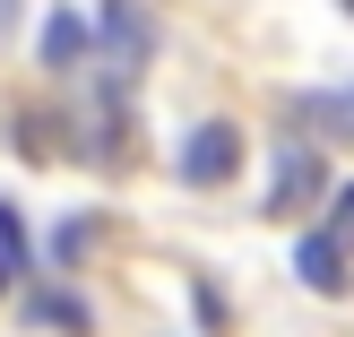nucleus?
Here are the masks:
<instances>
[{"label": "nucleus", "mask_w": 354, "mask_h": 337, "mask_svg": "<svg viewBox=\"0 0 354 337\" xmlns=\"http://www.w3.org/2000/svg\"><path fill=\"white\" fill-rule=\"evenodd\" d=\"M86 242H95V217H69L61 234H52V259H61V268H78V259H86Z\"/></svg>", "instance_id": "8"}, {"label": "nucleus", "mask_w": 354, "mask_h": 337, "mask_svg": "<svg viewBox=\"0 0 354 337\" xmlns=\"http://www.w3.org/2000/svg\"><path fill=\"white\" fill-rule=\"evenodd\" d=\"M35 52H44V69H78V61H86V17H78V9H52Z\"/></svg>", "instance_id": "6"}, {"label": "nucleus", "mask_w": 354, "mask_h": 337, "mask_svg": "<svg viewBox=\"0 0 354 337\" xmlns=\"http://www.w3.org/2000/svg\"><path fill=\"white\" fill-rule=\"evenodd\" d=\"M26 320H35V329H61V337H86L95 311H86L69 286H35V294H26Z\"/></svg>", "instance_id": "5"}, {"label": "nucleus", "mask_w": 354, "mask_h": 337, "mask_svg": "<svg viewBox=\"0 0 354 337\" xmlns=\"http://www.w3.org/2000/svg\"><path fill=\"white\" fill-rule=\"evenodd\" d=\"M294 113H311V121H320V130H337V138H354V86H346V95H303V104H294Z\"/></svg>", "instance_id": "7"}, {"label": "nucleus", "mask_w": 354, "mask_h": 337, "mask_svg": "<svg viewBox=\"0 0 354 337\" xmlns=\"http://www.w3.org/2000/svg\"><path fill=\"white\" fill-rule=\"evenodd\" d=\"M0 286H9V268H0Z\"/></svg>", "instance_id": "12"}, {"label": "nucleus", "mask_w": 354, "mask_h": 337, "mask_svg": "<svg viewBox=\"0 0 354 337\" xmlns=\"http://www.w3.org/2000/svg\"><path fill=\"white\" fill-rule=\"evenodd\" d=\"M0 26H17V0H0Z\"/></svg>", "instance_id": "11"}, {"label": "nucleus", "mask_w": 354, "mask_h": 337, "mask_svg": "<svg viewBox=\"0 0 354 337\" xmlns=\"http://www.w3.org/2000/svg\"><path fill=\"white\" fill-rule=\"evenodd\" d=\"M234 165H242V130L234 121H199V130H182V147H173V173H182L190 190L234 182Z\"/></svg>", "instance_id": "1"}, {"label": "nucleus", "mask_w": 354, "mask_h": 337, "mask_svg": "<svg viewBox=\"0 0 354 337\" xmlns=\"http://www.w3.org/2000/svg\"><path fill=\"white\" fill-rule=\"evenodd\" d=\"M320 234H328V242H354V182L337 190V208H328V225H320Z\"/></svg>", "instance_id": "10"}, {"label": "nucleus", "mask_w": 354, "mask_h": 337, "mask_svg": "<svg viewBox=\"0 0 354 337\" xmlns=\"http://www.w3.org/2000/svg\"><path fill=\"white\" fill-rule=\"evenodd\" d=\"M95 35H104V52L121 61V78H130V69H147V52H156V26H147V9H138V0H104Z\"/></svg>", "instance_id": "3"}, {"label": "nucleus", "mask_w": 354, "mask_h": 337, "mask_svg": "<svg viewBox=\"0 0 354 337\" xmlns=\"http://www.w3.org/2000/svg\"><path fill=\"white\" fill-rule=\"evenodd\" d=\"M294 277H303L311 294H346L354 286V277H346V242H328L320 225H311V234L294 242Z\"/></svg>", "instance_id": "4"}, {"label": "nucleus", "mask_w": 354, "mask_h": 337, "mask_svg": "<svg viewBox=\"0 0 354 337\" xmlns=\"http://www.w3.org/2000/svg\"><path fill=\"white\" fill-rule=\"evenodd\" d=\"M320 190H328V165H320V147L286 138V147H277V182H268V199H259V208H268V217L286 225V217H303V208L320 199Z\"/></svg>", "instance_id": "2"}, {"label": "nucleus", "mask_w": 354, "mask_h": 337, "mask_svg": "<svg viewBox=\"0 0 354 337\" xmlns=\"http://www.w3.org/2000/svg\"><path fill=\"white\" fill-rule=\"evenodd\" d=\"M26 259V225H17V208L0 199V268H17Z\"/></svg>", "instance_id": "9"}]
</instances>
